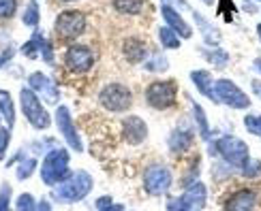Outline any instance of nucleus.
Segmentation results:
<instances>
[{"mask_svg": "<svg viewBox=\"0 0 261 211\" xmlns=\"http://www.w3.org/2000/svg\"><path fill=\"white\" fill-rule=\"evenodd\" d=\"M9 141H11V132H9V128H0V160L5 158L7 147H9Z\"/></svg>", "mask_w": 261, "mask_h": 211, "instance_id": "obj_35", "label": "nucleus"}, {"mask_svg": "<svg viewBox=\"0 0 261 211\" xmlns=\"http://www.w3.org/2000/svg\"><path fill=\"white\" fill-rule=\"evenodd\" d=\"M191 79H193L195 87L199 90V94L210 96L212 83H214V77H212V73H210V71H193V73H191Z\"/></svg>", "mask_w": 261, "mask_h": 211, "instance_id": "obj_21", "label": "nucleus"}, {"mask_svg": "<svg viewBox=\"0 0 261 211\" xmlns=\"http://www.w3.org/2000/svg\"><path fill=\"white\" fill-rule=\"evenodd\" d=\"M28 87L41 98V101H45L47 105H56L58 98H60V92H58L56 83H54L45 73H39V71L32 73L28 77Z\"/></svg>", "mask_w": 261, "mask_h": 211, "instance_id": "obj_12", "label": "nucleus"}, {"mask_svg": "<svg viewBox=\"0 0 261 211\" xmlns=\"http://www.w3.org/2000/svg\"><path fill=\"white\" fill-rule=\"evenodd\" d=\"M19 105H21V111L28 119V124L37 130H45L51 126V117L47 113V109L43 107V101L30 90V87H21L19 92Z\"/></svg>", "mask_w": 261, "mask_h": 211, "instance_id": "obj_3", "label": "nucleus"}, {"mask_svg": "<svg viewBox=\"0 0 261 211\" xmlns=\"http://www.w3.org/2000/svg\"><path fill=\"white\" fill-rule=\"evenodd\" d=\"M94 179L88 171H75L67 179L51 188V198L58 203H80L90 194Z\"/></svg>", "mask_w": 261, "mask_h": 211, "instance_id": "obj_1", "label": "nucleus"}, {"mask_svg": "<svg viewBox=\"0 0 261 211\" xmlns=\"http://www.w3.org/2000/svg\"><path fill=\"white\" fill-rule=\"evenodd\" d=\"M253 90H255L257 96H261V83L259 81H253Z\"/></svg>", "mask_w": 261, "mask_h": 211, "instance_id": "obj_40", "label": "nucleus"}, {"mask_svg": "<svg viewBox=\"0 0 261 211\" xmlns=\"http://www.w3.org/2000/svg\"><path fill=\"white\" fill-rule=\"evenodd\" d=\"M13 53H15L13 49H7V51H5L3 55H0V69H3V66H5V64H7L9 60H11V58H13Z\"/></svg>", "mask_w": 261, "mask_h": 211, "instance_id": "obj_37", "label": "nucleus"}, {"mask_svg": "<svg viewBox=\"0 0 261 211\" xmlns=\"http://www.w3.org/2000/svg\"><path fill=\"white\" fill-rule=\"evenodd\" d=\"M69 162H71V154L67 149H51L45 154V158L41 162V179L45 186H56L64 182L71 175L69 171Z\"/></svg>", "mask_w": 261, "mask_h": 211, "instance_id": "obj_2", "label": "nucleus"}, {"mask_svg": "<svg viewBox=\"0 0 261 211\" xmlns=\"http://www.w3.org/2000/svg\"><path fill=\"white\" fill-rule=\"evenodd\" d=\"M176 96H178L176 81H154L146 90V103L152 109L163 111V109H169L176 105Z\"/></svg>", "mask_w": 261, "mask_h": 211, "instance_id": "obj_8", "label": "nucleus"}, {"mask_svg": "<svg viewBox=\"0 0 261 211\" xmlns=\"http://www.w3.org/2000/svg\"><path fill=\"white\" fill-rule=\"evenodd\" d=\"M56 124H58V130H60V135H62V139L67 141V145L73 149V152H82L84 149V143H82V139H80V132H77V128H75V124H73V119H71V113H69V109L67 107H58L56 109Z\"/></svg>", "mask_w": 261, "mask_h": 211, "instance_id": "obj_11", "label": "nucleus"}, {"mask_svg": "<svg viewBox=\"0 0 261 211\" xmlns=\"http://www.w3.org/2000/svg\"><path fill=\"white\" fill-rule=\"evenodd\" d=\"M257 3H261V0H257Z\"/></svg>", "mask_w": 261, "mask_h": 211, "instance_id": "obj_45", "label": "nucleus"}, {"mask_svg": "<svg viewBox=\"0 0 261 211\" xmlns=\"http://www.w3.org/2000/svg\"><path fill=\"white\" fill-rule=\"evenodd\" d=\"M203 3H205V5H212V0H203Z\"/></svg>", "mask_w": 261, "mask_h": 211, "instance_id": "obj_43", "label": "nucleus"}, {"mask_svg": "<svg viewBox=\"0 0 261 211\" xmlns=\"http://www.w3.org/2000/svg\"><path fill=\"white\" fill-rule=\"evenodd\" d=\"M253 66H255V69L261 73V60H255V62H253Z\"/></svg>", "mask_w": 261, "mask_h": 211, "instance_id": "obj_42", "label": "nucleus"}, {"mask_svg": "<svg viewBox=\"0 0 261 211\" xmlns=\"http://www.w3.org/2000/svg\"><path fill=\"white\" fill-rule=\"evenodd\" d=\"M159 41H161V45L165 49H178L180 47V37L169 26L159 28Z\"/></svg>", "mask_w": 261, "mask_h": 211, "instance_id": "obj_26", "label": "nucleus"}, {"mask_svg": "<svg viewBox=\"0 0 261 211\" xmlns=\"http://www.w3.org/2000/svg\"><path fill=\"white\" fill-rule=\"evenodd\" d=\"M15 211H37V201L32 194H19L15 201Z\"/></svg>", "mask_w": 261, "mask_h": 211, "instance_id": "obj_29", "label": "nucleus"}, {"mask_svg": "<svg viewBox=\"0 0 261 211\" xmlns=\"http://www.w3.org/2000/svg\"><path fill=\"white\" fill-rule=\"evenodd\" d=\"M214 147H216V152H219V156L229 166H233V169H242L244 162L251 158L248 145L238 137H221L214 143Z\"/></svg>", "mask_w": 261, "mask_h": 211, "instance_id": "obj_5", "label": "nucleus"}, {"mask_svg": "<svg viewBox=\"0 0 261 211\" xmlns=\"http://www.w3.org/2000/svg\"><path fill=\"white\" fill-rule=\"evenodd\" d=\"M37 211H54V209H51V205H49L47 201H41V203L37 205Z\"/></svg>", "mask_w": 261, "mask_h": 211, "instance_id": "obj_38", "label": "nucleus"}, {"mask_svg": "<svg viewBox=\"0 0 261 211\" xmlns=\"http://www.w3.org/2000/svg\"><path fill=\"white\" fill-rule=\"evenodd\" d=\"M244 128L255 137H261V115H246L244 117Z\"/></svg>", "mask_w": 261, "mask_h": 211, "instance_id": "obj_31", "label": "nucleus"}, {"mask_svg": "<svg viewBox=\"0 0 261 211\" xmlns=\"http://www.w3.org/2000/svg\"><path fill=\"white\" fill-rule=\"evenodd\" d=\"M0 211H11V188H9V184H3V188H0Z\"/></svg>", "mask_w": 261, "mask_h": 211, "instance_id": "obj_34", "label": "nucleus"}, {"mask_svg": "<svg viewBox=\"0 0 261 211\" xmlns=\"http://www.w3.org/2000/svg\"><path fill=\"white\" fill-rule=\"evenodd\" d=\"M0 113H3L9 128H13V124H15V105H13V96H11V92H7V90H0Z\"/></svg>", "mask_w": 261, "mask_h": 211, "instance_id": "obj_20", "label": "nucleus"}, {"mask_svg": "<svg viewBox=\"0 0 261 211\" xmlns=\"http://www.w3.org/2000/svg\"><path fill=\"white\" fill-rule=\"evenodd\" d=\"M35 166H37V160L35 158H24V162H21L19 169H17V179L19 182L28 179V177L32 175V171H35Z\"/></svg>", "mask_w": 261, "mask_h": 211, "instance_id": "obj_30", "label": "nucleus"}, {"mask_svg": "<svg viewBox=\"0 0 261 211\" xmlns=\"http://www.w3.org/2000/svg\"><path fill=\"white\" fill-rule=\"evenodd\" d=\"M244 11L246 13H255V7L253 5H244Z\"/></svg>", "mask_w": 261, "mask_h": 211, "instance_id": "obj_41", "label": "nucleus"}, {"mask_svg": "<svg viewBox=\"0 0 261 211\" xmlns=\"http://www.w3.org/2000/svg\"><path fill=\"white\" fill-rule=\"evenodd\" d=\"M167 60L165 55L159 51H150V55L146 58V71H167Z\"/></svg>", "mask_w": 261, "mask_h": 211, "instance_id": "obj_28", "label": "nucleus"}, {"mask_svg": "<svg viewBox=\"0 0 261 211\" xmlns=\"http://www.w3.org/2000/svg\"><path fill=\"white\" fill-rule=\"evenodd\" d=\"M167 145H169V149H171L173 154H184V152H189V147L193 145V132H191L187 126H178V128L169 135Z\"/></svg>", "mask_w": 261, "mask_h": 211, "instance_id": "obj_17", "label": "nucleus"}, {"mask_svg": "<svg viewBox=\"0 0 261 211\" xmlns=\"http://www.w3.org/2000/svg\"><path fill=\"white\" fill-rule=\"evenodd\" d=\"M203 58L208 60L210 64H214L216 69H223V66H227V62H229V53H227L225 49L221 47H214V49H201Z\"/></svg>", "mask_w": 261, "mask_h": 211, "instance_id": "obj_24", "label": "nucleus"}, {"mask_svg": "<svg viewBox=\"0 0 261 211\" xmlns=\"http://www.w3.org/2000/svg\"><path fill=\"white\" fill-rule=\"evenodd\" d=\"M255 205H257V194L251 188H242V190H236L225 201V211H253Z\"/></svg>", "mask_w": 261, "mask_h": 211, "instance_id": "obj_15", "label": "nucleus"}, {"mask_svg": "<svg viewBox=\"0 0 261 211\" xmlns=\"http://www.w3.org/2000/svg\"><path fill=\"white\" fill-rule=\"evenodd\" d=\"M122 135H124L126 143H130V145H139V143H144L146 137H148L146 122L141 119L139 115L124 117V122H122Z\"/></svg>", "mask_w": 261, "mask_h": 211, "instance_id": "obj_14", "label": "nucleus"}, {"mask_svg": "<svg viewBox=\"0 0 261 211\" xmlns=\"http://www.w3.org/2000/svg\"><path fill=\"white\" fill-rule=\"evenodd\" d=\"M99 103L112 113H122L133 105V94L122 83H107L99 92Z\"/></svg>", "mask_w": 261, "mask_h": 211, "instance_id": "obj_6", "label": "nucleus"}, {"mask_svg": "<svg viewBox=\"0 0 261 211\" xmlns=\"http://www.w3.org/2000/svg\"><path fill=\"white\" fill-rule=\"evenodd\" d=\"M101 211H124V205H107L105 209H101Z\"/></svg>", "mask_w": 261, "mask_h": 211, "instance_id": "obj_39", "label": "nucleus"}, {"mask_svg": "<svg viewBox=\"0 0 261 211\" xmlns=\"http://www.w3.org/2000/svg\"><path fill=\"white\" fill-rule=\"evenodd\" d=\"M17 11V0H0V19H11Z\"/></svg>", "mask_w": 261, "mask_h": 211, "instance_id": "obj_32", "label": "nucleus"}, {"mask_svg": "<svg viewBox=\"0 0 261 211\" xmlns=\"http://www.w3.org/2000/svg\"><path fill=\"white\" fill-rule=\"evenodd\" d=\"M208 98L214 103H223L227 107H233V109H248L251 107V98H248L231 79H216L212 83V90H210Z\"/></svg>", "mask_w": 261, "mask_h": 211, "instance_id": "obj_4", "label": "nucleus"}, {"mask_svg": "<svg viewBox=\"0 0 261 211\" xmlns=\"http://www.w3.org/2000/svg\"><path fill=\"white\" fill-rule=\"evenodd\" d=\"M144 188L152 196L165 194L171 188V171L165 164H152L144 173Z\"/></svg>", "mask_w": 261, "mask_h": 211, "instance_id": "obj_10", "label": "nucleus"}, {"mask_svg": "<svg viewBox=\"0 0 261 211\" xmlns=\"http://www.w3.org/2000/svg\"><path fill=\"white\" fill-rule=\"evenodd\" d=\"M205 198H208V192H205V186L201 182H193L184 194L169 198L167 201V211H193V209H201L205 205Z\"/></svg>", "mask_w": 261, "mask_h": 211, "instance_id": "obj_7", "label": "nucleus"}, {"mask_svg": "<svg viewBox=\"0 0 261 211\" xmlns=\"http://www.w3.org/2000/svg\"><path fill=\"white\" fill-rule=\"evenodd\" d=\"M193 115H195V122H197V126H199V137L203 141H208L210 139V124H208V119H205V111L199 103H193Z\"/></svg>", "mask_w": 261, "mask_h": 211, "instance_id": "obj_23", "label": "nucleus"}, {"mask_svg": "<svg viewBox=\"0 0 261 211\" xmlns=\"http://www.w3.org/2000/svg\"><path fill=\"white\" fill-rule=\"evenodd\" d=\"M32 41H35L37 49L41 51V58L45 60L47 64H51V62H54V49H51V43H49L45 37H43V32L35 30V35H32Z\"/></svg>", "mask_w": 261, "mask_h": 211, "instance_id": "obj_22", "label": "nucleus"}, {"mask_svg": "<svg viewBox=\"0 0 261 211\" xmlns=\"http://www.w3.org/2000/svg\"><path fill=\"white\" fill-rule=\"evenodd\" d=\"M62 3H75V0H62Z\"/></svg>", "mask_w": 261, "mask_h": 211, "instance_id": "obj_44", "label": "nucleus"}, {"mask_svg": "<svg viewBox=\"0 0 261 211\" xmlns=\"http://www.w3.org/2000/svg\"><path fill=\"white\" fill-rule=\"evenodd\" d=\"M246 177H259L261 175V160H255V158H248L244 162V166L240 169Z\"/></svg>", "mask_w": 261, "mask_h": 211, "instance_id": "obj_33", "label": "nucleus"}, {"mask_svg": "<svg viewBox=\"0 0 261 211\" xmlns=\"http://www.w3.org/2000/svg\"><path fill=\"white\" fill-rule=\"evenodd\" d=\"M41 19V11H39V3L37 0H30L26 11H24V26L28 28H37Z\"/></svg>", "mask_w": 261, "mask_h": 211, "instance_id": "obj_27", "label": "nucleus"}, {"mask_svg": "<svg viewBox=\"0 0 261 211\" xmlns=\"http://www.w3.org/2000/svg\"><path fill=\"white\" fill-rule=\"evenodd\" d=\"M54 28H56V35L60 39H67V41L77 39L86 30V15L80 13V11H62L56 17Z\"/></svg>", "mask_w": 261, "mask_h": 211, "instance_id": "obj_9", "label": "nucleus"}, {"mask_svg": "<svg viewBox=\"0 0 261 211\" xmlns=\"http://www.w3.org/2000/svg\"><path fill=\"white\" fill-rule=\"evenodd\" d=\"M114 9L124 15H137L144 9V0H114Z\"/></svg>", "mask_w": 261, "mask_h": 211, "instance_id": "obj_25", "label": "nucleus"}, {"mask_svg": "<svg viewBox=\"0 0 261 211\" xmlns=\"http://www.w3.org/2000/svg\"><path fill=\"white\" fill-rule=\"evenodd\" d=\"M112 203H114V201H112L110 196H101V198H96V203H94V205H96V209L101 211V209H105L107 205H112Z\"/></svg>", "mask_w": 261, "mask_h": 211, "instance_id": "obj_36", "label": "nucleus"}, {"mask_svg": "<svg viewBox=\"0 0 261 211\" xmlns=\"http://www.w3.org/2000/svg\"><path fill=\"white\" fill-rule=\"evenodd\" d=\"M163 19H165V24L176 32L178 37H182V39L193 37V28L187 24V19H184L171 5H163Z\"/></svg>", "mask_w": 261, "mask_h": 211, "instance_id": "obj_16", "label": "nucleus"}, {"mask_svg": "<svg viewBox=\"0 0 261 211\" xmlns=\"http://www.w3.org/2000/svg\"><path fill=\"white\" fill-rule=\"evenodd\" d=\"M193 17H195V21H197V26L201 28V35H203V41L205 43H208V45H214L216 47V43H219L221 41V32L219 30H216L212 24H210V21L208 19H205L203 15H199V13H195V11H193Z\"/></svg>", "mask_w": 261, "mask_h": 211, "instance_id": "obj_19", "label": "nucleus"}, {"mask_svg": "<svg viewBox=\"0 0 261 211\" xmlns=\"http://www.w3.org/2000/svg\"><path fill=\"white\" fill-rule=\"evenodd\" d=\"M64 64L73 73H88L94 64V53L86 45H71L64 55Z\"/></svg>", "mask_w": 261, "mask_h": 211, "instance_id": "obj_13", "label": "nucleus"}, {"mask_svg": "<svg viewBox=\"0 0 261 211\" xmlns=\"http://www.w3.org/2000/svg\"><path fill=\"white\" fill-rule=\"evenodd\" d=\"M124 55H126L128 62L137 64V62H144V60L148 58L150 49H148V45H146L144 41H139V39H128V41L124 43Z\"/></svg>", "mask_w": 261, "mask_h": 211, "instance_id": "obj_18", "label": "nucleus"}]
</instances>
